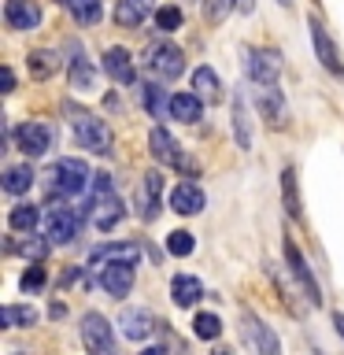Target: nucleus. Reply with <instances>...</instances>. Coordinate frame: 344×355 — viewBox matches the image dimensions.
<instances>
[{
  "instance_id": "1",
  "label": "nucleus",
  "mask_w": 344,
  "mask_h": 355,
  "mask_svg": "<svg viewBox=\"0 0 344 355\" xmlns=\"http://www.w3.org/2000/svg\"><path fill=\"white\" fill-rule=\"evenodd\" d=\"M89 218H93V226L100 233H111L122 218H126V204H122L111 174H104V171L93 174V189H89Z\"/></svg>"
},
{
  "instance_id": "2",
  "label": "nucleus",
  "mask_w": 344,
  "mask_h": 355,
  "mask_svg": "<svg viewBox=\"0 0 344 355\" xmlns=\"http://www.w3.org/2000/svg\"><path fill=\"white\" fill-rule=\"evenodd\" d=\"M49 193L52 196H60V200H71V196H82L93 189V174H89V166L82 159H60V163H52V171H49Z\"/></svg>"
},
{
  "instance_id": "3",
  "label": "nucleus",
  "mask_w": 344,
  "mask_h": 355,
  "mask_svg": "<svg viewBox=\"0 0 344 355\" xmlns=\"http://www.w3.org/2000/svg\"><path fill=\"white\" fill-rule=\"evenodd\" d=\"M144 63H148V71L155 78H163V82H178V78L185 74V55L178 44L171 41H155L144 49Z\"/></svg>"
},
{
  "instance_id": "4",
  "label": "nucleus",
  "mask_w": 344,
  "mask_h": 355,
  "mask_svg": "<svg viewBox=\"0 0 344 355\" xmlns=\"http://www.w3.org/2000/svg\"><path fill=\"white\" fill-rule=\"evenodd\" d=\"M74 141H78V148H85L93 155H111V144H115L111 126L96 115H74Z\"/></svg>"
},
{
  "instance_id": "5",
  "label": "nucleus",
  "mask_w": 344,
  "mask_h": 355,
  "mask_svg": "<svg viewBox=\"0 0 344 355\" xmlns=\"http://www.w3.org/2000/svg\"><path fill=\"white\" fill-rule=\"evenodd\" d=\"M285 263H289V274H293V282L300 285V293L307 296V304L311 307H318L322 304V288L315 282V274H311V266L304 259V252L296 248V241L293 237H285Z\"/></svg>"
},
{
  "instance_id": "6",
  "label": "nucleus",
  "mask_w": 344,
  "mask_h": 355,
  "mask_svg": "<svg viewBox=\"0 0 344 355\" xmlns=\"http://www.w3.org/2000/svg\"><path fill=\"white\" fill-rule=\"evenodd\" d=\"M244 71L255 85H277V74H282V55L266 52V49H248L244 52Z\"/></svg>"
},
{
  "instance_id": "7",
  "label": "nucleus",
  "mask_w": 344,
  "mask_h": 355,
  "mask_svg": "<svg viewBox=\"0 0 344 355\" xmlns=\"http://www.w3.org/2000/svg\"><path fill=\"white\" fill-rule=\"evenodd\" d=\"M241 322H244V337L252 340L255 355H282V340H277V333L270 326H263V318L255 315V311L244 307L241 311Z\"/></svg>"
},
{
  "instance_id": "8",
  "label": "nucleus",
  "mask_w": 344,
  "mask_h": 355,
  "mask_svg": "<svg viewBox=\"0 0 344 355\" xmlns=\"http://www.w3.org/2000/svg\"><path fill=\"white\" fill-rule=\"evenodd\" d=\"M78 226H82V215L74 207H49V215H44V237L52 244H71Z\"/></svg>"
},
{
  "instance_id": "9",
  "label": "nucleus",
  "mask_w": 344,
  "mask_h": 355,
  "mask_svg": "<svg viewBox=\"0 0 344 355\" xmlns=\"http://www.w3.org/2000/svg\"><path fill=\"white\" fill-rule=\"evenodd\" d=\"M82 340H85V348L96 352V355H111V352H115V333H111L108 318L96 315V311H89V315L82 318Z\"/></svg>"
},
{
  "instance_id": "10",
  "label": "nucleus",
  "mask_w": 344,
  "mask_h": 355,
  "mask_svg": "<svg viewBox=\"0 0 344 355\" xmlns=\"http://www.w3.org/2000/svg\"><path fill=\"white\" fill-rule=\"evenodd\" d=\"M255 107H259V115L270 122L274 130L289 126V107H285V96H282L277 85H259L255 89Z\"/></svg>"
},
{
  "instance_id": "11",
  "label": "nucleus",
  "mask_w": 344,
  "mask_h": 355,
  "mask_svg": "<svg viewBox=\"0 0 344 355\" xmlns=\"http://www.w3.org/2000/svg\"><path fill=\"white\" fill-rule=\"evenodd\" d=\"M15 148L22 155H30V159H37V155H44L52 148V130L41 126V122H22L15 130Z\"/></svg>"
},
{
  "instance_id": "12",
  "label": "nucleus",
  "mask_w": 344,
  "mask_h": 355,
  "mask_svg": "<svg viewBox=\"0 0 344 355\" xmlns=\"http://www.w3.org/2000/svg\"><path fill=\"white\" fill-rule=\"evenodd\" d=\"M148 148H152V155H155L160 163H166V166H185V171L193 174V163H189L185 155H182V148H178L174 137H171V133H166L163 126H155V130L148 133Z\"/></svg>"
},
{
  "instance_id": "13",
  "label": "nucleus",
  "mask_w": 344,
  "mask_h": 355,
  "mask_svg": "<svg viewBox=\"0 0 344 355\" xmlns=\"http://www.w3.org/2000/svg\"><path fill=\"white\" fill-rule=\"evenodd\" d=\"M96 282H100V288H104L108 296L119 300V296H126L133 288V266L130 263H104Z\"/></svg>"
},
{
  "instance_id": "14",
  "label": "nucleus",
  "mask_w": 344,
  "mask_h": 355,
  "mask_svg": "<svg viewBox=\"0 0 344 355\" xmlns=\"http://www.w3.org/2000/svg\"><path fill=\"white\" fill-rule=\"evenodd\" d=\"M4 22L11 30H37L41 26L37 0H8L4 4Z\"/></svg>"
},
{
  "instance_id": "15",
  "label": "nucleus",
  "mask_w": 344,
  "mask_h": 355,
  "mask_svg": "<svg viewBox=\"0 0 344 355\" xmlns=\"http://www.w3.org/2000/svg\"><path fill=\"white\" fill-rule=\"evenodd\" d=\"M171 211H178V215H200L204 211V189L196 182L174 185L171 189Z\"/></svg>"
},
{
  "instance_id": "16",
  "label": "nucleus",
  "mask_w": 344,
  "mask_h": 355,
  "mask_svg": "<svg viewBox=\"0 0 344 355\" xmlns=\"http://www.w3.org/2000/svg\"><path fill=\"white\" fill-rule=\"evenodd\" d=\"M152 329H155V326H152V315H148L144 307H126V311L119 315V333H122L126 340H144Z\"/></svg>"
},
{
  "instance_id": "17",
  "label": "nucleus",
  "mask_w": 344,
  "mask_h": 355,
  "mask_svg": "<svg viewBox=\"0 0 344 355\" xmlns=\"http://www.w3.org/2000/svg\"><path fill=\"white\" fill-rule=\"evenodd\" d=\"M93 266H104V263H130L137 266L141 263V244H100V248L89 255Z\"/></svg>"
},
{
  "instance_id": "18",
  "label": "nucleus",
  "mask_w": 344,
  "mask_h": 355,
  "mask_svg": "<svg viewBox=\"0 0 344 355\" xmlns=\"http://www.w3.org/2000/svg\"><path fill=\"white\" fill-rule=\"evenodd\" d=\"M104 74L119 85H130L133 78H137V71H133V55L126 49H108L104 52Z\"/></svg>"
},
{
  "instance_id": "19",
  "label": "nucleus",
  "mask_w": 344,
  "mask_h": 355,
  "mask_svg": "<svg viewBox=\"0 0 344 355\" xmlns=\"http://www.w3.org/2000/svg\"><path fill=\"white\" fill-rule=\"evenodd\" d=\"M152 11V0H115V22L122 30H133L148 19Z\"/></svg>"
},
{
  "instance_id": "20",
  "label": "nucleus",
  "mask_w": 344,
  "mask_h": 355,
  "mask_svg": "<svg viewBox=\"0 0 344 355\" xmlns=\"http://www.w3.org/2000/svg\"><path fill=\"white\" fill-rule=\"evenodd\" d=\"M233 137L241 152H252V119H248V100L241 93L233 96Z\"/></svg>"
},
{
  "instance_id": "21",
  "label": "nucleus",
  "mask_w": 344,
  "mask_h": 355,
  "mask_svg": "<svg viewBox=\"0 0 344 355\" xmlns=\"http://www.w3.org/2000/svg\"><path fill=\"white\" fill-rule=\"evenodd\" d=\"M200 296H204V285H200V277H193V274H178L174 282H171V300H174L178 307H193Z\"/></svg>"
},
{
  "instance_id": "22",
  "label": "nucleus",
  "mask_w": 344,
  "mask_h": 355,
  "mask_svg": "<svg viewBox=\"0 0 344 355\" xmlns=\"http://www.w3.org/2000/svg\"><path fill=\"white\" fill-rule=\"evenodd\" d=\"M307 26H311V41H315L318 63H322V67H329V71H337V52H333V44H329V37H326V26H322V19H318V15H311V19H307Z\"/></svg>"
},
{
  "instance_id": "23",
  "label": "nucleus",
  "mask_w": 344,
  "mask_h": 355,
  "mask_svg": "<svg viewBox=\"0 0 344 355\" xmlns=\"http://www.w3.org/2000/svg\"><path fill=\"white\" fill-rule=\"evenodd\" d=\"M171 115L178 122H200V115H204V100H200L196 93H174L171 96Z\"/></svg>"
},
{
  "instance_id": "24",
  "label": "nucleus",
  "mask_w": 344,
  "mask_h": 355,
  "mask_svg": "<svg viewBox=\"0 0 344 355\" xmlns=\"http://www.w3.org/2000/svg\"><path fill=\"white\" fill-rule=\"evenodd\" d=\"M193 89H196L200 100H207V104H215V100L222 96V82H218V74L211 71V67H196L193 71Z\"/></svg>"
},
{
  "instance_id": "25",
  "label": "nucleus",
  "mask_w": 344,
  "mask_h": 355,
  "mask_svg": "<svg viewBox=\"0 0 344 355\" xmlns=\"http://www.w3.org/2000/svg\"><path fill=\"white\" fill-rule=\"evenodd\" d=\"M160 189H163V178H160V171H148L144 174V222H155V215H160Z\"/></svg>"
},
{
  "instance_id": "26",
  "label": "nucleus",
  "mask_w": 344,
  "mask_h": 355,
  "mask_svg": "<svg viewBox=\"0 0 344 355\" xmlns=\"http://www.w3.org/2000/svg\"><path fill=\"white\" fill-rule=\"evenodd\" d=\"M71 89H78V93L96 89V67L89 63L85 55H74L71 60Z\"/></svg>"
},
{
  "instance_id": "27",
  "label": "nucleus",
  "mask_w": 344,
  "mask_h": 355,
  "mask_svg": "<svg viewBox=\"0 0 344 355\" xmlns=\"http://www.w3.org/2000/svg\"><path fill=\"white\" fill-rule=\"evenodd\" d=\"M30 185H33V171H30V163H19V166H8V171H4V193H8V196H22V193H30Z\"/></svg>"
},
{
  "instance_id": "28",
  "label": "nucleus",
  "mask_w": 344,
  "mask_h": 355,
  "mask_svg": "<svg viewBox=\"0 0 344 355\" xmlns=\"http://www.w3.org/2000/svg\"><path fill=\"white\" fill-rule=\"evenodd\" d=\"M26 67H30V78H52L60 71V55L49 52V49H37V52H30Z\"/></svg>"
},
{
  "instance_id": "29",
  "label": "nucleus",
  "mask_w": 344,
  "mask_h": 355,
  "mask_svg": "<svg viewBox=\"0 0 344 355\" xmlns=\"http://www.w3.org/2000/svg\"><path fill=\"white\" fill-rule=\"evenodd\" d=\"M0 318H4L8 329H26V326H33V322H37V311H33L30 304H8Z\"/></svg>"
},
{
  "instance_id": "30",
  "label": "nucleus",
  "mask_w": 344,
  "mask_h": 355,
  "mask_svg": "<svg viewBox=\"0 0 344 355\" xmlns=\"http://www.w3.org/2000/svg\"><path fill=\"white\" fill-rule=\"evenodd\" d=\"M282 196H285V211L293 218L304 215V207H300V189H296V171L293 166H285L282 171Z\"/></svg>"
},
{
  "instance_id": "31",
  "label": "nucleus",
  "mask_w": 344,
  "mask_h": 355,
  "mask_svg": "<svg viewBox=\"0 0 344 355\" xmlns=\"http://www.w3.org/2000/svg\"><path fill=\"white\" fill-rule=\"evenodd\" d=\"M37 207L33 204H15L11 207V215H8V226L15 230V233H33V226H37Z\"/></svg>"
},
{
  "instance_id": "32",
  "label": "nucleus",
  "mask_w": 344,
  "mask_h": 355,
  "mask_svg": "<svg viewBox=\"0 0 344 355\" xmlns=\"http://www.w3.org/2000/svg\"><path fill=\"white\" fill-rule=\"evenodd\" d=\"M67 8L74 11V19L82 22V26H96L100 15H104V8H100V0H67Z\"/></svg>"
},
{
  "instance_id": "33",
  "label": "nucleus",
  "mask_w": 344,
  "mask_h": 355,
  "mask_svg": "<svg viewBox=\"0 0 344 355\" xmlns=\"http://www.w3.org/2000/svg\"><path fill=\"white\" fill-rule=\"evenodd\" d=\"M193 248H196V241H193V233H189V230H174V233H166V252L178 255V259L193 255Z\"/></svg>"
},
{
  "instance_id": "34",
  "label": "nucleus",
  "mask_w": 344,
  "mask_h": 355,
  "mask_svg": "<svg viewBox=\"0 0 344 355\" xmlns=\"http://www.w3.org/2000/svg\"><path fill=\"white\" fill-rule=\"evenodd\" d=\"M182 8L178 4H163V8H155V30H163V33H174L178 26H182Z\"/></svg>"
},
{
  "instance_id": "35",
  "label": "nucleus",
  "mask_w": 344,
  "mask_h": 355,
  "mask_svg": "<svg viewBox=\"0 0 344 355\" xmlns=\"http://www.w3.org/2000/svg\"><path fill=\"white\" fill-rule=\"evenodd\" d=\"M193 333H196L200 340H218V333H222V318H218V315H196Z\"/></svg>"
},
{
  "instance_id": "36",
  "label": "nucleus",
  "mask_w": 344,
  "mask_h": 355,
  "mask_svg": "<svg viewBox=\"0 0 344 355\" xmlns=\"http://www.w3.org/2000/svg\"><path fill=\"white\" fill-rule=\"evenodd\" d=\"M144 107H148L155 119H163V111H171V104H163V89L160 85H144Z\"/></svg>"
},
{
  "instance_id": "37",
  "label": "nucleus",
  "mask_w": 344,
  "mask_h": 355,
  "mask_svg": "<svg viewBox=\"0 0 344 355\" xmlns=\"http://www.w3.org/2000/svg\"><path fill=\"white\" fill-rule=\"evenodd\" d=\"M44 288V266H30L22 274V293H41Z\"/></svg>"
},
{
  "instance_id": "38",
  "label": "nucleus",
  "mask_w": 344,
  "mask_h": 355,
  "mask_svg": "<svg viewBox=\"0 0 344 355\" xmlns=\"http://www.w3.org/2000/svg\"><path fill=\"white\" fill-rule=\"evenodd\" d=\"M49 244H52V241H22V244L11 241V252H22V255H33V259H41V255L49 252Z\"/></svg>"
},
{
  "instance_id": "39",
  "label": "nucleus",
  "mask_w": 344,
  "mask_h": 355,
  "mask_svg": "<svg viewBox=\"0 0 344 355\" xmlns=\"http://www.w3.org/2000/svg\"><path fill=\"white\" fill-rule=\"evenodd\" d=\"M226 8H230V4H222V0H204V15H207L211 22H218L222 15H226Z\"/></svg>"
},
{
  "instance_id": "40",
  "label": "nucleus",
  "mask_w": 344,
  "mask_h": 355,
  "mask_svg": "<svg viewBox=\"0 0 344 355\" xmlns=\"http://www.w3.org/2000/svg\"><path fill=\"white\" fill-rule=\"evenodd\" d=\"M11 89H15V71L4 67V93H11Z\"/></svg>"
},
{
  "instance_id": "41",
  "label": "nucleus",
  "mask_w": 344,
  "mask_h": 355,
  "mask_svg": "<svg viewBox=\"0 0 344 355\" xmlns=\"http://www.w3.org/2000/svg\"><path fill=\"white\" fill-rule=\"evenodd\" d=\"M333 326H337V333L344 337V315H341V311H333Z\"/></svg>"
},
{
  "instance_id": "42",
  "label": "nucleus",
  "mask_w": 344,
  "mask_h": 355,
  "mask_svg": "<svg viewBox=\"0 0 344 355\" xmlns=\"http://www.w3.org/2000/svg\"><path fill=\"white\" fill-rule=\"evenodd\" d=\"M49 315H52V318H63V315H67V307H63V304H52Z\"/></svg>"
},
{
  "instance_id": "43",
  "label": "nucleus",
  "mask_w": 344,
  "mask_h": 355,
  "mask_svg": "<svg viewBox=\"0 0 344 355\" xmlns=\"http://www.w3.org/2000/svg\"><path fill=\"white\" fill-rule=\"evenodd\" d=\"M233 8H241V11H252V0H230Z\"/></svg>"
},
{
  "instance_id": "44",
  "label": "nucleus",
  "mask_w": 344,
  "mask_h": 355,
  "mask_svg": "<svg viewBox=\"0 0 344 355\" xmlns=\"http://www.w3.org/2000/svg\"><path fill=\"white\" fill-rule=\"evenodd\" d=\"M141 355H166L163 348H148V352H141Z\"/></svg>"
},
{
  "instance_id": "45",
  "label": "nucleus",
  "mask_w": 344,
  "mask_h": 355,
  "mask_svg": "<svg viewBox=\"0 0 344 355\" xmlns=\"http://www.w3.org/2000/svg\"><path fill=\"white\" fill-rule=\"evenodd\" d=\"M277 4H282V8H293V0H277Z\"/></svg>"
},
{
  "instance_id": "46",
  "label": "nucleus",
  "mask_w": 344,
  "mask_h": 355,
  "mask_svg": "<svg viewBox=\"0 0 344 355\" xmlns=\"http://www.w3.org/2000/svg\"><path fill=\"white\" fill-rule=\"evenodd\" d=\"M215 355H233V352H215Z\"/></svg>"
}]
</instances>
